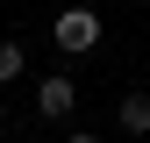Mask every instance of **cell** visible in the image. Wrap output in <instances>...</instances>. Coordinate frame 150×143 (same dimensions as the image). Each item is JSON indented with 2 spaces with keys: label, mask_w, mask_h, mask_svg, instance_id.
<instances>
[{
  "label": "cell",
  "mask_w": 150,
  "mask_h": 143,
  "mask_svg": "<svg viewBox=\"0 0 150 143\" xmlns=\"http://www.w3.org/2000/svg\"><path fill=\"white\" fill-rule=\"evenodd\" d=\"M50 43H57L64 57H86V50L107 43V22L86 7V0H71V7H57V22H50Z\"/></svg>",
  "instance_id": "cell-1"
},
{
  "label": "cell",
  "mask_w": 150,
  "mask_h": 143,
  "mask_svg": "<svg viewBox=\"0 0 150 143\" xmlns=\"http://www.w3.org/2000/svg\"><path fill=\"white\" fill-rule=\"evenodd\" d=\"M22 72H29V50L14 43V36H0V86H7V79H22Z\"/></svg>",
  "instance_id": "cell-4"
},
{
  "label": "cell",
  "mask_w": 150,
  "mask_h": 143,
  "mask_svg": "<svg viewBox=\"0 0 150 143\" xmlns=\"http://www.w3.org/2000/svg\"><path fill=\"white\" fill-rule=\"evenodd\" d=\"M64 143H107V136H93V129H71V136H64Z\"/></svg>",
  "instance_id": "cell-5"
},
{
  "label": "cell",
  "mask_w": 150,
  "mask_h": 143,
  "mask_svg": "<svg viewBox=\"0 0 150 143\" xmlns=\"http://www.w3.org/2000/svg\"><path fill=\"white\" fill-rule=\"evenodd\" d=\"M71 107H79V86H71L64 72H50V79H36V115H50V122H64Z\"/></svg>",
  "instance_id": "cell-2"
},
{
  "label": "cell",
  "mask_w": 150,
  "mask_h": 143,
  "mask_svg": "<svg viewBox=\"0 0 150 143\" xmlns=\"http://www.w3.org/2000/svg\"><path fill=\"white\" fill-rule=\"evenodd\" d=\"M115 129H122L129 143H143V136H150V93H122V107H115Z\"/></svg>",
  "instance_id": "cell-3"
}]
</instances>
